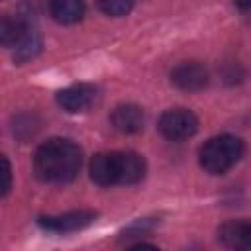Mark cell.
Instances as JSON below:
<instances>
[{
	"label": "cell",
	"instance_id": "cell-4",
	"mask_svg": "<svg viewBox=\"0 0 251 251\" xmlns=\"http://www.w3.org/2000/svg\"><path fill=\"white\" fill-rule=\"evenodd\" d=\"M98 214L94 210H73L57 216H39L37 224L51 233H73L94 224Z\"/></svg>",
	"mask_w": 251,
	"mask_h": 251
},
{
	"label": "cell",
	"instance_id": "cell-16",
	"mask_svg": "<svg viewBox=\"0 0 251 251\" xmlns=\"http://www.w3.org/2000/svg\"><path fill=\"white\" fill-rule=\"evenodd\" d=\"M235 4L241 12H251V0H235Z\"/></svg>",
	"mask_w": 251,
	"mask_h": 251
},
{
	"label": "cell",
	"instance_id": "cell-8",
	"mask_svg": "<svg viewBox=\"0 0 251 251\" xmlns=\"http://www.w3.org/2000/svg\"><path fill=\"white\" fill-rule=\"evenodd\" d=\"M110 124L120 133H137L143 129L145 114L137 104H120L110 114Z\"/></svg>",
	"mask_w": 251,
	"mask_h": 251
},
{
	"label": "cell",
	"instance_id": "cell-2",
	"mask_svg": "<svg viewBox=\"0 0 251 251\" xmlns=\"http://www.w3.org/2000/svg\"><path fill=\"white\" fill-rule=\"evenodd\" d=\"M241 155H243V141L235 135L222 133L208 139L200 147L198 161L206 173L224 175L241 159Z\"/></svg>",
	"mask_w": 251,
	"mask_h": 251
},
{
	"label": "cell",
	"instance_id": "cell-5",
	"mask_svg": "<svg viewBox=\"0 0 251 251\" xmlns=\"http://www.w3.org/2000/svg\"><path fill=\"white\" fill-rule=\"evenodd\" d=\"M88 173L98 186L122 184V151L96 153L90 161Z\"/></svg>",
	"mask_w": 251,
	"mask_h": 251
},
{
	"label": "cell",
	"instance_id": "cell-1",
	"mask_svg": "<svg viewBox=\"0 0 251 251\" xmlns=\"http://www.w3.org/2000/svg\"><path fill=\"white\" fill-rule=\"evenodd\" d=\"M82 165V151L76 143L63 137L43 141L33 153V173L49 184L71 182Z\"/></svg>",
	"mask_w": 251,
	"mask_h": 251
},
{
	"label": "cell",
	"instance_id": "cell-11",
	"mask_svg": "<svg viewBox=\"0 0 251 251\" xmlns=\"http://www.w3.org/2000/svg\"><path fill=\"white\" fill-rule=\"evenodd\" d=\"M84 0H49V14L59 24H76L84 16Z\"/></svg>",
	"mask_w": 251,
	"mask_h": 251
},
{
	"label": "cell",
	"instance_id": "cell-10",
	"mask_svg": "<svg viewBox=\"0 0 251 251\" xmlns=\"http://www.w3.org/2000/svg\"><path fill=\"white\" fill-rule=\"evenodd\" d=\"M218 237L226 247L251 249V222H227L218 229Z\"/></svg>",
	"mask_w": 251,
	"mask_h": 251
},
{
	"label": "cell",
	"instance_id": "cell-9",
	"mask_svg": "<svg viewBox=\"0 0 251 251\" xmlns=\"http://www.w3.org/2000/svg\"><path fill=\"white\" fill-rule=\"evenodd\" d=\"M31 14H16V16H4L0 24V43L4 47H16L27 29L33 25Z\"/></svg>",
	"mask_w": 251,
	"mask_h": 251
},
{
	"label": "cell",
	"instance_id": "cell-14",
	"mask_svg": "<svg viewBox=\"0 0 251 251\" xmlns=\"http://www.w3.org/2000/svg\"><path fill=\"white\" fill-rule=\"evenodd\" d=\"M133 2L135 0H96V6L106 16L120 18V16L129 14V10L133 8Z\"/></svg>",
	"mask_w": 251,
	"mask_h": 251
},
{
	"label": "cell",
	"instance_id": "cell-7",
	"mask_svg": "<svg viewBox=\"0 0 251 251\" xmlns=\"http://www.w3.org/2000/svg\"><path fill=\"white\" fill-rule=\"evenodd\" d=\"M171 82L184 92H198L208 86V69L196 61H184L171 71Z\"/></svg>",
	"mask_w": 251,
	"mask_h": 251
},
{
	"label": "cell",
	"instance_id": "cell-12",
	"mask_svg": "<svg viewBox=\"0 0 251 251\" xmlns=\"http://www.w3.org/2000/svg\"><path fill=\"white\" fill-rule=\"evenodd\" d=\"M147 173L145 159L135 151H122V184H135Z\"/></svg>",
	"mask_w": 251,
	"mask_h": 251
},
{
	"label": "cell",
	"instance_id": "cell-6",
	"mask_svg": "<svg viewBox=\"0 0 251 251\" xmlns=\"http://www.w3.org/2000/svg\"><path fill=\"white\" fill-rule=\"evenodd\" d=\"M98 100V88L88 82H76L57 92V104L69 114L90 110Z\"/></svg>",
	"mask_w": 251,
	"mask_h": 251
},
{
	"label": "cell",
	"instance_id": "cell-15",
	"mask_svg": "<svg viewBox=\"0 0 251 251\" xmlns=\"http://www.w3.org/2000/svg\"><path fill=\"white\" fill-rule=\"evenodd\" d=\"M2 165H4V184H2V196H6L12 188V169L6 157H2Z\"/></svg>",
	"mask_w": 251,
	"mask_h": 251
},
{
	"label": "cell",
	"instance_id": "cell-3",
	"mask_svg": "<svg viewBox=\"0 0 251 251\" xmlns=\"http://www.w3.org/2000/svg\"><path fill=\"white\" fill-rule=\"evenodd\" d=\"M159 133L169 141H184L198 131V118L186 108H171L159 118Z\"/></svg>",
	"mask_w": 251,
	"mask_h": 251
},
{
	"label": "cell",
	"instance_id": "cell-13",
	"mask_svg": "<svg viewBox=\"0 0 251 251\" xmlns=\"http://www.w3.org/2000/svg\"><path fill=\"white\" fill-rule=\"evenodd\" d=\"M41 33L35 25H31L27 29V33L24 35V39L16 45V51H14V61L16 63H27L31 61L33 57H37V53L41 51Z\"/></svg>",
	"mask_w": 251,
	"mask_h": 251
}]
</instances>
